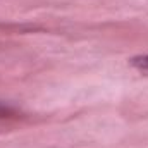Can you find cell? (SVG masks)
<instances>
[{
  "label": "cell",
  "instance_id": "cell-2",
  "mask_svg": "<svg viewBox=\"0 0 148 148\" xmlns=\"http://www.w3.org/2000/svg\"><path fill=\"white\" fill-rule=\"evenodd\" d=\"M10 114H12V109H10V107L0 103V117H7V115H10Z\"/></svg>",
  "mask_w": 148,
  "mask_h": 148
},
{
  "label": "cell",
  "instance_id": "cell-1",
  "mask_svg": "<svg viewBox=\"0 0 148 148\" xmlns=\"http://www.w3.org/2000/svg\"><path fill=\"white\" fill-rule=\"evenodd\" d=\"M133 66H134L136 69H140V71H147L148 73V55L133 59Z\"/></svg>",
  "mask_w": 148,
  "mask_h": 148
}]
</instances>
